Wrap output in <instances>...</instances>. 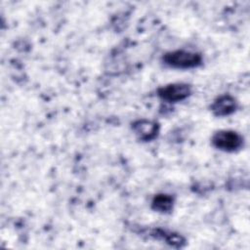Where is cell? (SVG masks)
<instances>
[{
  "label": "cell",
  "instance_id": "cell-5",
  "mask_svg": "<svg viewBox=\"0 0 250 250\" xmlns=\"http://www.w3.org/2000/svg\"><path fill=\"white\" fill-rule=\"evenodd\" d=\"M136 132L143 139H150L155 134V124L148 121H140L135 125Z\"/></svg>",
  "mask_w": 250,
  "mask_h": 250
},
{
  "label": "cell",
  "instance_id": "cell-6",
  "mask_svg": "<svg viewBox=\"0 0 250 250\" xmlns=\"http://www.w3.org/2000/svg\"><path fill=\"white\" fill-rule=\"evenodd\" d=\"M154 208L160 211H167L172 206V198L167 195H159L153 200Z\"/></svg>",
  "mask_w": 250,
  "mask_h": 250
},
{
  "label": "cell",
  "instance_id": "cell-3",
  "mask_svg": "<svg viewBox=\"0 0 250 250\" xmlns=\"http://www.w3.org/2000/svg\"><path fill=\"white\" fill-rule=\"evenodd\" d=\"M190 93L188 85L186 84H172L162 88L159 95L167 101H179L187 98Z\"/></svg>",
  "mask_w": 250,
  "mask_h": 250
},
{
  "label": "cell",
  "instance_id": "cell-4",
  "mask_svg": "<svg viewBox=\"0 0 250 250\" xmlns=\"http://www.w3.org/2000/svg\"><path fill=\"white\" fill-rule=\"evenodd\" d=\"M234 109V101L229 96L220 98L213 104V110L218 115H226L232 112Z\"/></svg>",
  "mask_w": 250,
  "mask_h": 250
},
{
  "label": "cell",
  "instance_id": "cell-1",
  "mask_svg": "<svg viewBox=\"0 0 250 250\" xmlns=\"http://www.w3.org/2000/svg\"><path fill=\"white\" fill-rule=\"evenodd\" d=\"M165 62L176 67H191L200 62V57L195 53L186 51H176L165 56Z\"/></svg>",
  "mask_w": 250,
  "mask_h": 250
},
{
  "label": "cell",
  "instance_id": "cell-2",
  "mask_svg": "<svg viewBox=\"0 0 250 250\" xmlns=\"http://www.w3.org/2000/svg\"><path fill=\"white\" fill-rule=\"evenodd\" d=\"M213 144L216 147L224 150H234L242 144L241 137L232 131H220L213 137Z\"/></svg>",
  "mask_w": 250,
  "mask_h": 250
}]
</instances>
